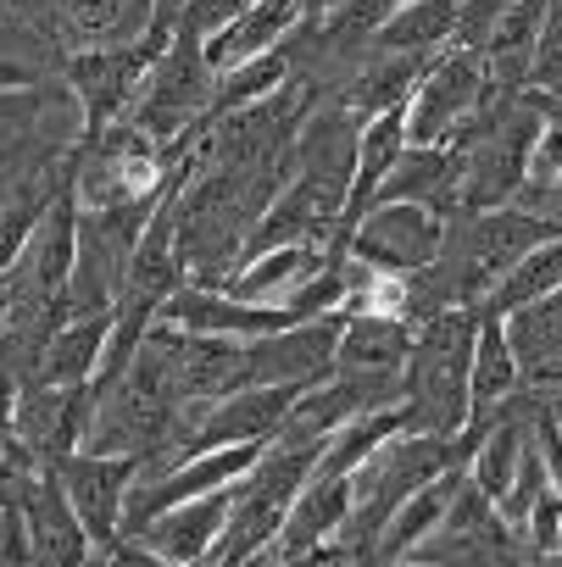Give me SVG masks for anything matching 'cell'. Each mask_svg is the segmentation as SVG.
I'll return each instance as SVG.
<instances>
[{"label": "cell", "instance_id": "52a82bcc", "mask_svg": "<svg viewBox=\"0 0 562 567\" xmlns=\"http://www.w3.org/2000/svg\"><path fill=\"white\" fill-rule=\"evenodd\" d=\"M228 512H234V484L217 489V495H195V501L162 506L151 523L134 528V539H140L145 550H156L162 561L206 567V556L217 550V539H223V528H228Z\"/></svg>", "mask_w": 562, "mask_h": 567}, {"label": "cell", "instance_id": "6da1fadb", "mask_svg": "<svg viewBox=\"0 0 562 567\" xmlns=\"http://www.w3.org/2000/svg\"><path fill=\"white\" fill-rule=\"evenodd\" d=\"M473 334L479 312L473 307H440L418 323L412 357H407V417L423 434L457 440L473 417L468 401V368H473Z\"/></svg>", "mask_w": 562, "mask_h": 567}, {"label": "cell", "instance_id": "9a60e30c", "mask_svg": "<svg viewBox=\"0 0 562 567\" xmlns=\"http://www.w3.org/2000/svg\"><path fill=\"white\" fill-rule=\"evenodd\" d=\"M423 62H429V56H407V51H379V56H368V62L357 68V79L346 84V101H340V106H346L357 123H368V117H379V112H390V106H407V95H412Z\"/></svg>", "mask_w": 562, "mask_h": 567}, {"label": "cell", "instance_id": "ffe728a7", "mask_svg": "<svg viewBox=\"0 0 562 567\" xmlns=\"http://www.w3.org/2000/svg\"><path fill=\"white\" fill-rule=\"evenodd\" d=\"M245 7H256V0H190V7L178 12V29H190V34L212 40V34H223Z\"/></svg>", "mask_w": 562, "mask_h": 567}, {"label": "cell", "instance_id": "ba28073f", "mask_svg": "<svg viewBox=\"0 0 562 567\" xmlns=\"http://www.w3.org/2000/svg\"><path fill=\"white\" fill-rule=\"evenodd\" d=\"M23 517H29V539H34V567H90L95 561V545L79 523V512L68 506V489L62 478L45 467L29 478L23 489Z\"/></svg>", "mask_w": 562, "mask_h": 567}, {"label": "cell", "instance_id": "2e32d148", "mask_svg": "<svg viewBox=\"0 0 562 567\" xmlns=\"http://www.w3.org/2000/svg\"><path fill=\"white\" fill-rule=\"evenodd\" d=\"M457 18H462V0H407V7L374 34V45L379 51L429 56V51L457 40Z\"/></svg>", "mask_w": 562, "mask_h": 567}, {"label": "cell", "instance_id": "30bf717a", "mask_svg": "<svg viewBox=\"0 0 562 567\" xmlns=\"http://www.w3.org/2000/svg\"><path fill=\"white\" fill-rule=\"evenodd\" d=\"M462 478H468V467H446L440 478H429L423 489H412V495L390 512V523L379 528L368 567H401V561H412V556H418V545L446 523L451 495H457V484H462Z\"/></svg>", "mask_w": 562, "mask_h": 567}, {"label": "cell", "instance_id": "277c9868", "mask_svg": "<svg viewBox=\"0 0 562 567\" xmlns=\"http://www.w3.org/2000/svg\"><path fill=\"white\" fill-rule=\"evenodd\" d=\"M446 245V217L423 200H379L368 217L346 234V256L374 267V272H401L418 278Z\"/></svg>", "mask_w": 562, "mask_h": 567}, {"label": "cell", "instance_id": "e0dca14e", "mask_svg": "<svg viewBox=\"0 0 562 567\" xmlns=\"http://www.w3.org/2000/svg\"><path fill=\"white\" fill-rule=\"evenodd\" d=\"M551 290H562V234H551L545 245H534V250H529V256L501 278V290L484 301V312L512 318V312H523V307L545 301Z\"/></svg>", "mask_w": 562, "mask_h": 567}, {"label": "cell", "instance_id": "3957f363", "mask_svg": "<svg viewBox=\"0 0 562 567\" xmlns=\"http://www.w3.org/2000/svg\"><path fill=\"white\" fill-rule=\"evenodd\" d=\"M212 95H217V73H212V62H206V40L190 34V29H178L173 45L162 51V62L151 68V79H145L134 112H129V123H140V128L167 151V145H178L184 134L206 128Z\"/></svg>", "mask_w": 562, "mask_h": 567}, {"label": "cell", "instance_id": "cb8c5ba5", "mask_svg": "<svg viewBox=\"0 0 562 567\" xmlns=\"http://www.w3.org/2000/svg\"><path fill=\"white\" fill-rule=\"evenodd\" d=\"M534 567H562V550H551V556H540Z\"/></svg>", "mask_w": 562, "mask_h": 567}, {"label": "cell", "instance_id": "7a4b0ae2", "mask_svg": "<svg viewBox=\"0 0 562 567\" xmlns=\"http://www.w3.org/2000/svg\"><path fill=\"white\" fill-rule=\"evenodd\" d=\"M173 34H178V18L156 12L145 40L106 45V51H73L68 56V84H73L84 134H101V128H112V123H123L134 112V101H140L151 68L162 62V51L173 45Z\"/></svg>", "mask_w": 562, "mask_h": 567}, {"label": "cell", "instance_id": "603a6c76", "mask_svg": "<svg viewBox=\"0 0 562 567\" xmlns=\"http://www.w3.org/2000/svg\"><path fill=\"white\" fill-rule=\"evenodd\" d=\"M184 7H190V0H156V12H167V18H178Z\"/></svg>", "mask_w": 562, "mask_h": 567}, {"label": "cell", "instance_id": "8fae6325", "mask_svg": "<svg viewBox=\"0 0 562 567\" xmlns=\"http://www.w3.org/2000/svg\"><path fill=\"white\" fill-rule=\"evenodd\" d=\"M112 334V312H90V318H68L29 362L34 384H57V390H84L101 373V351Z\"/></svg>", "mask_w": 562, "mask_h": 567}, {"label": "cell", "instance_id": "44dd1931", "mask_svg": "<svg viewBox=\"0 0 562 567\" xmlns=\"http://www.w3.org/2000/svg\"><path fill=\"white\" fill-rule=\"evenodd\" d=\"M562 178V117H551L534 140V156H529V184H556Z\"/></svg>", "mask_w": 562, "mask_h": 567}, {"label": "cell", "instance_id": "5b68a950", "mask_svg": "<svg viewBox=\"0 0 562 567\" xmlns=\"http://www.w3.org/2000/svg\"><path fill=\"white\" fill-rule=\"evenodd\" d=\"M479 101H484V56L468 45H440L407 95V140L446 145L451 128L479 112Z\"/></svg>", "mask_w": 562, "mask_h": 567}, {"label": "cell", "instance_id": "7c38bea8", "mask_svg": "<svg viewBox=\"0 0 562 567\" xmlns=\"http://www.w3.org/2000/svg\"><path fill=\"white\" fill-rule=\"evenodd\" d=\"M302 23H307V0H256V7H245L223 34L206 40V62H212V73H228V68H239L262 51H278V40Z\"/></svg>", "mask_w": 562, "mask_h": 567}, {"label": "cell", "instance_id": "7402d4cb", "mask_svg": "<svg viewBox=\"0 0 562 567\" xmlns=\"http://www.w3.org/2000/svg\"><path fill=\"white\" fill-rule=\"evenodd\" d=\"M523 379H529V384H562V362H540V368H529Z\"/></svg>", "mask_w": 562, "mask_h": 567}, {"label": "cell", "instance_id": "4fadbf2b", "mask_svg": "<svg viewBox=\"0 0 562 567\" xmlns=\"http://www.w3.org/2000/svg\"><path fill=\"white\" fill-rule=\"evenodd\" d=\"M412 340H418L412 318H340L335 368H351V373H407Z\"/></svg>", "mask_w": 562, "mask_h": 567}, {"label": "cell", "instance_id": "9c48e42d", "mask_svg": "<svg viewBox=\"0 0 562 567\" xmlns=\"http://www.w3.org/2000/svg\"><path fill=\"white\" fill-rule=\"evenodd\" d=\"M156 23V0H57V40L73 51L134 45Z\"/></svg>", "mask_w": 562, "mask_h": 567}, {"label": "cell", "instance_id": "8992f818", "mask_svg": "<svg viewBox=\"0 0 562 567\" xmlns=\"http://www.w3.org/2000/svg\"><path fill=\"white\" fill-rule=\"evenodd\" d=\"M140 467H145V456H101V451H84V445L68 451V456L51 467V473L62 478L68 506L79 512V523H84L95 556H106L117 539H129V534H123V512H129V489H134Z\"/></svg>", "mask_w": 562, "mask_h": 567}, {"label": "cell", "instance_id": "d6986e66", "mask_svg": "<svg viewBox=\"0 0 562 567\" xmlns=\"http://www.w3.org/2000/svg\"><path fill=\"white\" fill-rule=\"evenodd\" d=\"M529 434H534V451H540V462H545L551 489L562 495V417H556V406H540V401H534Z\"/></svg>", "mask_w": 562, "mask_h": 567}, {"label": "cell", "instance_id": "5bb4252c", "mask_svg": "<svg viewBox=\"0 0 562 567\" xmlns=\"http://www.w3.org/2000/svg\"><path fill=\"white\" fill-rule=\"evenodd\" d=\"M523 384V362L512 351L507 318L479 312V334H473V368H468V401L473 412H495L501 401H512Z\"/></svg>", "mask_w": 562, "mask_h": 567}, {"label": "cell", "instance_id": "d4e9b609", "mask_svg": "<svg viewBox=\"0 0 562 567\" xmlns=\"http://www.w3.org/2000/svg\"><path fill=\"white\" fill-rule=\"evenodd\" d=\"M401 567H423V561H401Z\"/></svg>", "mask_w": 562, "mask_h": 567}, {"label": "cell", "instance_id": "ac0fdd59", "mask_svg": "<svg viewBox=\"0 0 562 567\" xmlns=\"http://www.w3.org/2000/svg\"><path fill=\"white\" fill-rule=\"evenodd\" d=\"M290 73H296V62H290L285 51H262V56H251V62L217 73L212 117H228V112H239V106H256V101L278 95V90L290 84ZM212 117H206V123H212Z\"/></svg>", "mask_w": 562, "mask_h": 567}]
</instances>
